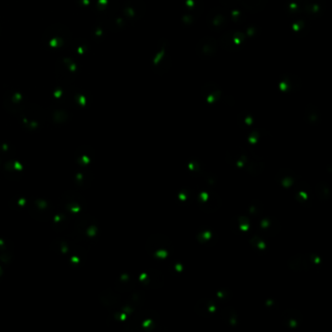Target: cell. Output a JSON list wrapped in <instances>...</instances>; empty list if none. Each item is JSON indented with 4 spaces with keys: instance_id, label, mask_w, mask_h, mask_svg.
<instances>
[{
    "instance_id": "6da1fadb",
    "label": "cell",
    "mask_w": 332,
    "mask_h": 332,
    "mask_svg": "<svg viewBox=\"0 0 332 332\" xmlns=\"http://www.w3.org/2000/svg\"><path fill=\"white\" fill-rule=\"evenodd\" d=\"M148 241H149V245H147V250L152 248V250H150L149 252L153 253V254H154V253L156 254L157 252H159V251L156 252L157 248H159L160 251H163V250H161V248L165 247V246L170 245V239H168V237H166V236H164V235H161V234H158V237H156V235L151 236Z\"/></svg>"
},
{
    "instance_id": "7a4b0ae2",
    "label": "cell",
    "mask_w": 332,
    "mask_h": 332,
    "mask_svg": "<svg viewBox=\"0 0 332 332\" xmlns=\"http://www.w3.org/2000/svg\"><path fill=\"white\" fill-rule=\"evenodd\" d=\"M216 49V41L212 37H207L206 39H201L196 46V50H200L202 56H212Z\"/></svg>"
}]
</instances>
